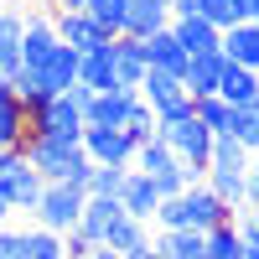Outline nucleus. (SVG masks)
<instances>
[{
  "instance_id": "2",
  "label": "nucleus",
  "mask_w": 259,
  "mask_h": 259,
  "mask_svg": "<svg viewBox=\"0 0 259 259\" xmlns=\"http://www.w3.org/2000/svg\"><path fill=\"white\" fill-rule=\"evenodd\" d=\"M94 94L89 89H73L68 94H52L41 109H31V124H26V135H41V140H62V145H78L83 140V104H89Z\"/></svg>"
},
{
  "instance_id": "15",
  "label": "nucleus",
  "mask_w": 259,
  "mask_h": 259,
  "mask_svg": "<svg viewBox=\"0 0 259 259\" xmlns=\"http://www.w3.org/2000/svg\"><path fill=\"white\" fill-rule=\"evenodd\" d=\"M130 99L124 89H104L83 104V124H99V130H124V114H130Z\"/></svg>"
},
{
  "instance_id": "6",
  "label": "nucleus",
  "mask_w": 259,
  "mask_h": 259,
  "mask_svg": "<svg viewBox=\"0 0 259 259\" xmlns=\"http://www.w3.org/2000/svg\"><path fill=\"white\" fill-rule=\"evenodd\" d=\"M83 156L94 166H130L135 145H130L124 130H99V124H83Z\"/></svg>"
},
{
  "instance_id": "23",
  "label": "nucleus",
  "mask_w": 259,
  "mask_h": 259,
  "mask_svg": "<svg viewBox=\"0 0 259 259\" xmlns=\"http://www.w3.org/2000/svg\"><path fill=\"white\" fill-rule=\"evenodd\" d=\"M21 259H62V233L41 228V223L21 228Z\"/></svg>"
},
{
  "instance_id": "16",
  "label": "nucleus",
  "mask_w": 259,
  "mask_h": 259,
  "mask_svg": "<svg viewBox=\"0 0 259 259\" xmlns=\"http://www.w3.org/2000/svg\"><path fill=\"white\" fill-rule=\"evenodd\" d=\"M140 78H145V47L135 36H114V89L140 94Z\"/></svg>"
},
{
  "instance_id": "24",
  "label": "nucleus",
  "mask_w": 259,
  "mask_h": 259,
  "mask_svg": "<svg viewBox=\"0 0 259 259\" xmlns=\"http://www.w3.org/2000/svg\"><path fill=\"white\" fill-rule=\"evenodd\" d=\"M124 11H130V0H83V16H89L104 36L124 31Z\"/></svg>"
},
{
  "instance_id": "39",
  "label": "nucleus",
  "mask_w": 259,
  "mask_h": 259,
  "mask_svg": "<svg viewBox=\"0 0 259 259\" xmlns=\"http://www.w3.org/2000/svg\"><path fill=\"white\" fill-rule=\"evenodd\" d=\"M89 259H124V254H114V249H94Z\"/></svg>"
},
{
  "instance_id": "8",
  "label": "nucleus",
  "mask_w": 259,
  "mask_h": 259,
  "mask_svg": "<svg viewBox=\"0 0 259 259\" xmlns=\"http://www.w3.org/2000/svg\"><path fill=\"white\" fill-rule=\"evenodd\" d=\"M52 31H57L62 47H73V52H94V47H104V41H114V36H104L83 11H52Z\"/></svg>"
},
{
  "instance_id": "13",
  "label": "nucleus",
  "mask_w": 259,
  "mask_h": 259,
  "mask_svg": "<svg viewBox=\"0 0 259 259\" xmlns=\"http://www.w3.org/2000/svg\"><path fill=\"white\" fill-rule=\"evenodd\" d=\"M166 26H171V6H166V0H130L124 31H119V36L145 41V36H156V31H166Z\"/></svg>"
},
{
  "instance_id": "30",
  "label": "nucleus",
  "mask_w": 259,
  "mask_h": 259,
  "mask_svg": "<svg viewBox=\"0 0 259 259\" xmlns=\"http://www.w3.org/2000/svg\"><path fill=\"white\" fill-rule=\"evenodd\" d=\"M124 177H130V166H94L89 171V197H119Z\"/></svg>"
},
{
  "instance_id": "33",
  "label": "nucleus",
  "mask_w": 259,
  "mask_h": 259,
  "mask_svg": "<svg viewBox=\"0 0 259 259\" xmlns=\"http://www.w3.org/2000/svg\"><path fill=\"white\" fill-rule=\"evenodd\" d=\"M89 254H94V244L83 239L78 228H73V233H62V259H89Z\"/></svg>"
},
{
  "instance_id": "26",
  "label": "nucleus",
  "mask_w": 259,
  "mask_h": 259,
  "mask_svg": "<svg viewBox=\"0 0 259 259\" xmlns=\"http://www.w3.org/2000/svg\"><path fill=\"white\" fill-rule=\"evenodd\" d=\"M192 114L202 119V130H212V135H228V124H233V104H223L218 94H207V99H192Z\"/></svg>"
},
{
  "instance_id": "17",
  "label": "nucleus",
  "mask_w": 259,
  "mask_h": 259,
  "mask_svg": "<svg viewBox=\"0 0 259 259\" xmlns=\"http://www.w3.org/2000/svg\"><path fill=\"white\" fill-rule=\"evenodd\" d=\"M140 47H145V68H150V73H171V78H182V73H187V52L177 47L171 26L156 31V36H145Z\"/></svg>"
},
{
  "instance_id": "14",
  "label": "nucleus",
  "mask_w": 259,
  "mask_h": 259,
  "mask_svg": "<svg viewBox=\"0 0 259 259\" xmlns=\"http://www.w3.org/2000/svg\"><path fill=\"white\" fill-rule=\"evenodd\" d=\"M78 89H89V94L114 89V41H104L94 52H78Z\"/></svg>"
},
{
  "instance_id": "41",
  "label": "nucleus",
  "mask_w": 259,
  "mask_h": 259,
  "mask_svg": "<svg viewBox=\"0 0 259 259\" xmlns=\"http://www.w3.org/2000/svg\"><path fill=\"white\" fill-rule=\"evenodd\" d=\"M249 223H254V228H259V202H254V207H249Z\"/></svg>"
},
{
  "instance_id": "29",
  "label": "nucleus",
  "mask_w": 259,
  "mask_h": 259,
  "mask_svg": "<svg viewBox=\"0 0 259 259\" xmlns=\"http://www.w3.org/2000/svg\"><path fill=\"white\" fill-rule=\"evenodd\" d=\"M244 244H239V223H218V228H207V259H239Z\"/></svg>"
},
{
  "instance_id": "11",
  "label": "nucleus",
  "mask_w": 259,
  "mask_h": 259,
  "mask_svg": "<svg viewBox=\"0 0 259 259\" xmlns=\"http://www.w3.org/2000/svg\"><path fill=\"white\" fill-rule=\"evenodd\" d=\"M171 36H177V47H182L187 57L218 52V41H223V31L212 26V21H202V16H171Z\"/></svg>"
},
{
  "instance_id": "9",
  "label": "nucleus",
  "mask_w": 259,
  "mask_h": 259,
  "mask_svg": "<svg viewBox=\"0 0 259 259\" xmlns=\"http://www.w3.org/2000/svg\"><path fill=\"white\" fill-rule=\"evenodd\" d=\"M218 52L233 62V68L259 73V21H233L223 31V41H218Z\"/></svg>"
},
{
  "instance_id": "35",
  "label": "nucleus",
  "mask_w": 259,
  "mask_h": 259,
  "mask_svg": "<svg viewBox=\"0 0 259 259\" xmlns=\"http://www.w3.org/2000/svg\"><path fill=\"white\" fill-rule=\"evenodd\" d=\"M259 202V156H249V207Z\"/></svg>"
},
{
  "instance_id": "19",
  "label": "nucleus",
  "mask_w": 259,
  "mask_h": 259,
  "mask_svg": "<svg viewBox=\"0 0 259 259\" xmlns=\"http://www.w3.org/2000/svg\"><path fill=\"white\" fill-rule=\"evenodd\" d=\"M140 99H145L156 114H171L177 104H187V89H182V78H171V73H150V68H145V78H140Z\"/></svg>"
},
{
  "instance_id": "21",
  "label": "nucleus",
  "mask_w": 259,
  "mask_h": 259,
  "mask_svg": "<svg viewBox=\"0 0 259 259\" xmlns=\"http://www.w3.org/2000/svg\"><path fill=\"white\" fill-rule=\"evenodd\" d=\"M26 124H31L26 104L16 99L11 83H0V145H21V140H26Z\"/></svg>"
},
{
  "instance_id": "4",
  "label": "nucleus",
  "mask_w": 259,
  "mask_h": 259,
  "mask_svg": "<svg viewBox=\"0 0 259 259\" xmlns=\"http://www.w3.org/2000/svg\"><path fill=\"white\" fill-rule=\"evenodd\" d=\"M130 166H135L140 177H145L150 187L161 192V197H177V192H187V166H182L177 156H171V150H166V145H161L156 135H150L145 145H135Z\"/></svg>"
},
{
  "instance_id": "12",
  "label": "nucleus",
  "mask_w": 259,
  "mask_h": 259,
  "mask_svg": "<svg viewBox=\"0 0 259 259\" xmlns=\"http://www.w3.org/2000/svg\"><path fill=\"white\" fill-rule=\"evenodd\" d=\"M223 52H197V57H187V73H182V89L187 99H207V94H218V78H223Z\"/></svg>"
},
{
  "instance_id": "34",
  "label": "nucleus",
  "mask_w": 259,
  "mask_h": 259,
  "mask_svg": "<svg viewBox=\"0 0 259 259\" xmlns=\"http://www.w3.org/2000/svg\"><path fill=\"white\" fill-rule=\"evenodd\" d=\"M0 259H21V228L0 223Z\"/></svg>"
},
{
  "instance_id": "1",
  "label": "nucleus",
  "mask_w": 259,
  "mask_h": 259,
  "mask_svg": "<svg viewBox=\"0 0 259 259\" xmlns=\"http://www.w3.org/2000/svg\"><path fill=\"white\" fill-rule=\"evenodd\" d=\"M21 150H26V161H31V171H36L41 182H73V187L89 192V171H94V161L83 156V140H78V145H62V140L26 135V140H21Z\"/></svg>"
},
{
  "instance_id": "10",
  "label": "nucleus",
  "mask_w": 259,
  "mask_h": 259,
  "mask_svg": "<svg viewBox=\"0 0 259 259\" xmlns=\"http://www.w3.org/2000/svg\"><path fill=\"white\" fill-rule=\"evenodd\" d=\"M52 47H57L52 16H47V11H26V31H21V68H41Z\"/></svg>"
},
{
  "instance_id": "3",
  "label": "nucleus",
  "mask_w": 259,
  "mask_h": 259,
  "mask_svg": "<svg viewBox=\"0 0 259 259\" xmlns=\"http://www.w3.org/2000/svg\"><path fill=\"white\" fill-rule=\"evenodd\" d=\"M41 187H47V182L31 171L26 150H21V145H0V197L11 202V212H26V218H31Z\"/></svg>"
},
{
  "instance_id": "20",
  "label": "nucleus",
  "mask_w": 259,
  "mask_h": 259,
  "mask_svg": "<svg viewBox=\"0 0 259 259\" xmlns=\"http://www.w3.org/2000/svg\"><path fill=\"white\" fill-rule=\"evenodd\" d=\"M207 192L233 212V218L249 212V177H244V171H207Z\"/></svg>"
},
{
  "instance_id": "38",
  "label": "nucleus",
  "mask_w": 259,
  "mask_h": 259,
  "mask_svg": "<svg viewBox=\"0 0 259 259\" xmlns=\"http://www.w3.org/2000/svg\"><path fill=\"white\" fill-rule=\"evenodd\" d=\"M57 11H83V0H52Z\"/></svg>"
},
{
  "instance_id": "27",
  "label": "nucleus",
  "mask_w": 259,
  "mask_h": 259,
  "mask_svg": "<svg viewBox=\"0 0 259 259\" xmlns=\"http://www.w3.org/2000/svg\"><path fill=\"white\" fill-rule=\"evenodd\" d=\"M124 135H130V145H145L150 135H156V109L135 94L130 99V114H124Z\"/></svg>"
},
{
  "instance_id": "25",
  "label": "nucleus",
  "mask_w": 259,
  "mask_h": 259,
  "mask_svg": "<svg viewBox=\"0 0 259 259\" xmlns=\"http://www.w3.org/2000/svg\"><path fill=\"white\" fill-rule=\"evenodd\" d=\"M228 135L239 140V145L249 150V156H259V99H254V104H239V109H233Z\"/></svg>"
},
{
  "instance_id": "37",
  "label": "nucleus",
  "mask_w": 259,
  "mask_h": 259,
  "mask_svg": "<svg viewBox=\"0 0 259 259\" xmlns=\"http://www.w3.org/2000/svg\"><path fill=\"white\" fill-rule=\"evenodd\" d=\"M166 6H171V16H192V11H197V0H166Z\"/></svg>"
},
{
  "instance_id": "42",
  "label": "nucleus",
  "mask_w": 259,
  "mask_h": 259,
  "mask_svg": "<svg viewBox=\"0 0 259 259\" xmlns=\"http://www.w3.org/2000/svg\"><path fill=\"white\" fill-rule=\"evenodd\" d=\"M0 6H11V0H0Z\"/></svg>"
},
{
  "instance_id": "5",
  "label": "nucleus",
  "mask_w": 259,
  "mask_h": 259,
  "mask_svg": "<svg viewBox=\"0 0 259 259\" xmlns=\"http://www.w3.org/2000/svg\"><path fill=\"white\" fill-rule=\"evenodd\" d=\"M83 202H89V192H83V187H73V182H47V187H41V197H36V212H31V218H36L41 228H52V233H73Z\"/></svg>"
},
{
  "instance_id": "18",
  "label": "nucleus",
  "mask_w": 259,
  "mask_h": 259,
  "mask_svg": "<svg viewBox=\"0 0 259 259\" xmlns=\"http://www.w3.org/2000/svg\"><path fill=\"white\" fill-rule=\"evenodd\" d=\"M119 207L130 212V218H140V223H150V218H156V207H161V192L150 187V182L140 177L135 166H130V177H124V187H119Z\"/></svg>"
},
{
  "instance_id": "22",
  "label": "nucleus",
  "mask_w": 259,
  "mask_h": 259,
  "mask_svg": "<svg viewBox=\"0 0 259 259\" xmlns=\"http://www.w3.org/2000/svg\"><path fill=\"white\" fill-rule=\"evenodd\" d=\"M218 99L223 104H254L259 99V73H249V68H233V62H223V78H218Z\"/></svg>"
},
{
  "instance_id": "32",
  "label": "nucleus",
  "mask_w": 259,
  "mask_h": 259,
  "mask_svg": "<svg viewBox=\"0 0 259 259\" xmlns=\"http://www.w3.org/2000/svg\"><path fill=\"white\" fill-rule=\"evenodd\" d=\"M233 223H239V244H244V254H249V259H259V228L249 223V212H239Z\"/></svg>"
},
{
  "instance_id": "7",
  "label": "nucleus",
  "mask_w": 259,
  "mask_h": 259,
  "mask_svg": "<svg viewBox=\"0 0 259 259\" xmlns=\"http://www.w3.org/2000/svg\"><path fill=\"white\" fill-rule=\"evenodd\" d=\"M119 218H124L119 197H89V202H83V212H78V233H83V239H89L94 249H104Z\"/></svg>"
},
{
  "instance_id": "31",
  "label": "nucleus",
  "mask_w": 259,
  "mask_h": 259,
  "mask_svg": "<svg viewBox=\"0 0 259 259\" xmlns=\"http://www.w3.org/2000/svg\"><path fill=\"white\" fill-rule=\"evenodd\" d=\"M192 16L212 21V26H218V31H228L233 21H244V16H239V6H233V0H197V11H192Z\"/></svg>"
},
{
  "instance_id": "40",
  "label": "nucleus",
  "mask_w": 259,
  "mask_h": 259,
  "mask_svg": "<svg viewBox=\"0 0 259 259\" xmlns=\"http://www.w3.org/2000/svg\"><path fill=\"white\" fill-rule=\"evenodd\" d=\"M11 218H16V212H11V202L0 197V223H11Z\"/></svg>"
},
{
  "instance_id": "28",
  "label": "nucleus",
  "mask_w": 259,
  "mask_h": 259,
  "mask_svg": "<svg viewBox=\"0 0 259 259\" xmlns=\"http://www.w3.org/2000/svg\"><path fill=\"white\" fill-rule=\"evenodd\" d=\"M135 244H150V223H140V218H130V212H124V218L114 223V233H109V244H104V249H114V254H130Z\"/></svg>"
},
{
  "instance_id": "36",
  "label": "nucleus",
  "mask_w": 259,
  "mask_h": 259,
  "mask_svg": "<svg viewBox=\"0 0 259 259\" xmlns=\"http://www.w3.org/2000/svg\"><path fill=\"white\" fill-rule=\"evenodd\" d=\"M124 259H166V254H161V249H156V244H135V249H130V254H124Z\"/></svg>"
}]
</instances>
